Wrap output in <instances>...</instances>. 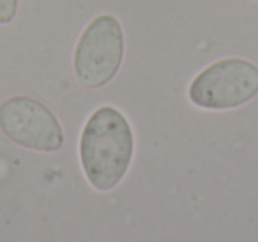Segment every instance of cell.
Returning <instances> with one entry per match:
<instances>
[{
	"label": "cell",
	"instance_id": "6da1fadb",
	"mask_svg": "<svg viewBox=\"0 0 258 242\" xmlns=\"http://www.w3.org/2000/svg\"><path fill=\"white\" fill-rule=\"evenodd\" d=\"M135 138L127 118L113 106L90 115L80 138L83 173L97 191H110L124 178L133 161Z\"/></svg>",
	"mask_w": 258,
	"mask_h": 242
},
{
	"label": "cell",
	"instance_id": "7a4b0ae2",
	"mask_svg": "<svg viewBox=\"0 0 258 242\" xmlns=\"http://www.w3.org/2000/svg\"><path fill=\"white\" fill-rule=\"evenodd\" d=\"M124 58V32L115 16L101 15L82 32L75 50V75L87 89L110 83Z\"/></svg>",
	"mask_w": 258,
	"mask_h": 242
},
{
	"label": "cell",
	"instance_id": "3957f363",
	"mask_svg": "<svg viewBox=\"0 0 258 242\" xmlns=\"http://www.w3.org/2000/svg\"><path fill=\"white\" fill-rule=\"evenodd\" d=\"M258 94V68L242 58H223L207 66L189 85V99L204 110L242 106Z\"/></svg>",
	"mask_w": 258,
	"mask_h": 242
},
{
	"label": "cell",
	"instance_id": "277c9868",
	"mask_svg": "<svg viewBox=\"0 0 258 242\" xmlns=\"http://www.w3.org/2000/svg\"><path fill=\"white\" fill-rule=\"evenodd\" d=\"M0 129L18 145L37 152H57L64 131L53 111L34 97L18 96L0 106Z\"/></svg>",
	"mask_w": 258,
	"mask_h": 242
},
{
	"label": "cell",
	"instance_id": "5b68a950",
	"mask_svg": "<svg viewBox=\"0 0 258 242\" xmlns=\"http://www.w3.org/2000/svg\"><path fill=\"white\" fill-rule=\"evenodd\" d=\"M20 0H0V25H8L16 18Z\"/></svg>",
	"mask_w": 258,
	"mask_h": 242
}]
</instances>
